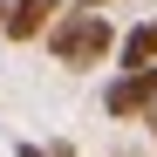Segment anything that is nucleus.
I'll return each mask as SVG.
<instances>
[{"label":"nucleus","mask_w":157,"mask_h":157,"mask_svg":"<svg viewBox=\"0 0 157 157\" xmlns=\"http://www.w3.org/2000/svg\"><path fill=\"white\" fill-rule=\"evenodd\" d=\"M48 55L62 68H102L116 55V21H109V0H68V7L41 28Z\"/></svg>","instance_id":"nucleus-1"},{"label":"nucleus","mask_w":157,"mask_h":157,"mask_svg":"<svg viewBox=\"0 0 157 157\" xmlns=\"http://www.w3.org/2000/svg\"><path fill=\"white\" fill-rule=\"evenodd\" d=\"M150 102H157V62H144V68H116V82L102 89V116L130 123V116H144Z\"/></svg>","instance_id":"nucleus-2"},{"label":"nucleus","mask_w":157,"mask_h":157,"mask_svg":"<svg viewBox=\"0 0 157 157\" xmlns=\"http://www.w3.org/2000/svg\"><path fill=\"white\" fill-rule=\"evenodd\" d=\"M62 7H68V0H14V14L0 21V34H7V41H41V28H48Z\"/></svg>","instance_id":"nucleus-3"},{"label":"nucleus","mask_w":157,"mask_h":157,"mask_svg":"<svg viewBox=\"0 0 157 157\" xmlns=\"http://www.w3.org/2000/svg\"><path fill=\"white\" fill-rule=\"evenodd\" d=\"M116 68H144V62H157V14L150 21H137L130 34H116V55H109Z\"/></svg>","instance_id":"nucleus-4"},{"label":"nucleus","mask_w":157,"mask_h":157,"mask_svg":"<svg viewBox=\"0 0 157 157\" xmlns=\"http://www.w3.org/2000/svg\"><path fill=\"white\" fill-rule=\"evenodd\" d=\"M14 157H55V150H41V144H14Z\"/></svg>","instance_id":"nucleus-5"},{"label":"nucleus","mask_w":157,"mask_h":157,"mask_svg":"<svg viewBox=\"0 0 157 157\" xmlns=\"http://www.w3.org/2000/svg\"><path fill=\"white\" fill-rule=\"evenodd\" d=\"M7 14H14V0H0V21H7Z\"/></svg>","instance_id":"nucleus-6"}]
</instances>
